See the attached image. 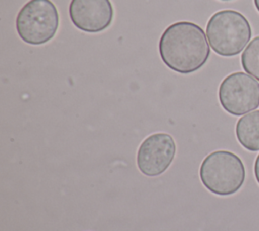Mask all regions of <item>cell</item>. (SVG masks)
<instances>
[{"label": "cell", "instance_id": "cell-5", "mask_svg": "<svg viewBox=\"0 0 259 231\" xmlns=\"http://www.w3.org/2000/svg\"><path fill=\"white\" fill-rule=\"evenodd\" d=\"M219 101L230 114L243 115L259 106V82L245 72H234L219 86Z\"/></svg>", "mask_w": 259, "mask_h": 231}, {"label": "cell", "instance_id": "cell-6", "mask_svg": "<svg viewBox=\"0 0 259 231\" xmlns=\"http://www.w3.org/2000/svg\"><path fill=\"white\" fill-rule=\"evenodd\" d=\"M176 153L173 137L167 133L148 136L137 152V166L146 176H158L171 165Z\"/></svg>", "mask_w": 259, "mask_h": 231}, {"label": "cell", "instance_id": "cell-10", "mask_svg": "<svg viewBox=\"0 0 259 231\" xmlns=\"http://www.w3.org/2000/svg\"><path fill=\"white\" fill-rule=\"evenodd\" d=\"M254 174H255V178L259 184V154L254 163Z\"/></svg>", "mask_w": 259, "mask_h": 231}, {"label": "cell", "instance_id": "cell-12", "mask_svg": "<svg viewBox=\"0 0 259 231\" xmlns=\"http://www.w3.org/2000/svg\"><path fill=\"white\" fill-rule=\"evenodd\" d=\"M220 1H232V0H220Z\"/></svg>", "mask_w": 259, "mask_h": 231}, {"label": "cell", "instance_id": "cell-1", "mask_svg": "<svg viewBox=\"0 0 259 231\" xmlns=\"http://www.w3.org/2000/svg\"><path fill=\"white\" fill-rule=\"evenodd\" d=\"M159 53L169 69L180 74H190L207 62L210 47L204 30L198 24L177 21L163 31Z\"/></svg>", "mask_w": 259, "mask_h": 231}, {"label": "cell", "instance_id": "cell-7", "mask_svg": "<svg viewBox=\"0 0 259 231\" xmlns=\"http://www.w3.org/2000/svg\"><path fill=\"white\" fill-rule=\"evenodd\" d=\"M114 10L110 0H71L69 16L80 30L96 33L105 30L112 22Z\"/></svg>", "mask_w": 259, "mask_h": 231}, {"label": "cell", "instance_id": "cell-11", "mask_svg": "<svg viewBox=\"0 0 259 231\" xmlns=\"http://www.w3.org/2000/svg\"><path fill=\"white\" fill-rule=\"evenodd\" d=\"M253 1H254V5H255L257 11L259 12V0H253Z\"/></svg>", "mask_w": 259, "mask_h": 231}, {"label": "cell", "instance_id": "cell-4", "mask_svg": "<svg viewBox=\"0 0 259 231\" xmlns=\"http://www.w3.org/2000/svg\"><path fill=\"white\" fill-rule=\"evenodd\" d=\"M59 23L58 9L51 0H29L16 15L15 28L24 43L39 46L55 36Z\"/></svg>", "mask_w": 259, "mask_h": 231}, {"label": "cell", "instance_id": "cell-3", "mask_svg": "<svg viewBox=\"0 0 259 231\" xmlns=\"http://www.w3.org/2000/svg\"><path fill=\"white\" fill-rule=\"evenodd\" d=\"M199 177L210 192L218 196L236 194L243 185L246 169L241 158L228 150L209 153L201 162Z\"/></svg>", "mask_w": 259, "mask_h": 231}, {"label": "cell", "instance_id": "cell-8", "mask_svg": "<svg viewBox=\"0 0 259 231\" xmlns=\"http://www.w3.org/2000/svg\"><path fill=\"white\" fill-rule=\"evenodd\" d=\"M238 142L248 151H259V110L240 118L236 124Z\"/></svg>", "mask_w": 259, "mask_h": 231}, {"label": "cell", "instance_id": "cell-2", "mask_svg": "<svg viewBox=\"0 0 259 231\" xmlns=\"http://www.w3.org/2000/svg\"><path fill=\"white\" fill-rule=\"evenodd\" d=\"M205 31L212 51L223 57L240 54L252 36L249 20L241 12L231 9L213 13Z\"/></svg>", "mask_w": 259, "mask_h": 231}, {"label": "cell", "instance_id": "cell-9", "mask_svg": "<svg viewBox=\"0 0 259 231\" xmlns=\"http://www.w3.org/2000/svg\"><path fill=\"white\" fill-rule=\"evenodd\" d=\"M241 64L245 72L259 81V35L255 36L245 48L241 56Z\"/></svg>", "mask_w": 259, "mask_h": 231}]
</instances>
